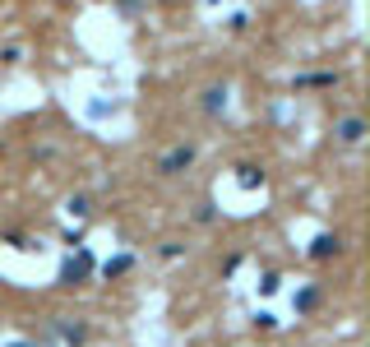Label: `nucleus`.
<instances>
[{
    "label": "nucleus",
    "instance_id": "obj_1",
    "mask_svg": "<svg viewBox=\"0 0 370 347\" xmlns=\"http://www.w3.org/2000/svg\"><path fill=\"white\" fill-rule=\"evenodd\" d=\"M88 269H92V255H88V250L70 255V259L61 264V287H75V283H84V278H88Z\"/></svg>",
    "mask_w": 370,
    "mask_h": 347
},
{
    "label": "nucleus",
    "instance_id": "obj_2",
    "mask_svg": "<svg viewBox=\"0 0 370 347\" xmlns=\"http://www.w3.org/2000/svg\"><path fill=\"white\" fill-rule=\"evenodd\" d=\"M190 162H195V144H176V149H171L167 158L157 162V171H162V176H181Z\"/></svg>",
    "mask_w": 370,
    "mask_h": 347
},
{
    "label": "nucleus",
    "instance_id": "obj_3",
    "mask_svg": "<svg viewBox=\"0 0 370 347\" xmlns=\"http://www.w3.org/2000/svg\"><path fill=\"white\" fill-rule=\"evenodd\" d=\"M56 333H61L65 343H88V324H84V319H56Z\"/></svg>",
    "mask_w": 370,
    "mask_h": 347
},
{
    "label": "nucleus",
    "instance_id": "obj_4",
    "mask_svg": "<svg viewBox=\"0 0 370 347\" xmlns=\"http://www.w3.org/2000/svg\"><path fill=\"white\" fill-rule=\"evenodd\" d=\"M338 250H342V241L333 232H320V236L310 241V259H329V255H338Z\"/></svg>",
    "mask_w": 370,
    "mask_h": 347
},
{
    "label": "nucleus",
    "instance_id": "obj_5",
    "mask_svg": "<svg viewBox=\"0 0 370 347\" xmlns=\"http://www.w3.org/2000/svg\"><path fill=\"white\" fill-rule=\"evenodd\" d=\"M333 135H338L342 144H361V139H366V121H361V116H347V121H338Z\"/></svg>",
    "mask_w": 370,
    "mask_h": 347
},
{
    "label": "nucleus",
    "instance_id": "obj_6",
    "mask_svg": "<svg viewBox=\"0 0 370 347\" xmlns=\"http://www.w3.org/2000/svg\"><path fill=\"white\" fill-rule=\"evenodd\" d=\"M204 111L208 116H222L227 111V88H204Z\"/></svg>",
    "mask_w": 370,
    "mask_h": 347
},
{
    "label": "nucleus",
    "instance_id": "obj_7",
    "mask_svg": "<svg viewBox=\"0 0 370 347\" xmlns=\"http://www.w3.org/2000/svg\"><path fill=\"white\" fill-rule=\"evenodd\" d=\"M236 171H241V176H236V181H241V190H260L264 185V171L255 162H246V167H236Z\"/></svg>",
    "mask_w": 370,
    "mask_h": 347
},
{
    "label": "nucleus",
    "instance_id": "obj_8",
    "mask_svg": "<svg viewBox=\"0 0 370 347\" xmlns=\"http://www.w3.org/2000/svg\"><path fill=\"white\" fill-rule=\"evenodd\" d=\"M130 269H135V255H116V259L102 264V278H121V273H130Z\"/></svg>",
    "mask_w": 370,
    "mask_h": 347
},
{
    "label": "nucleus",
    "instance_id": "obj_9",
    "mask_svg": "<svg viewBox=\"0 0 370 347\" xmlns=\"http://www.w3.org/2000/svg\"><path fill=\"white\" fill-rule=\"evenodd\" d=\"M292 306H296V310H301V315H310V310L320 306V292H315V287H301V292H296V297H292Z\"/></svg>",
    "mask_w": 370,
    "mask_h": 347
},
{
    "label": "nucleus",
    "instance_id": "obj_10",
    "mask_svg": "<svg viewBox=\"0 0 370 347\" xmlns=\"http://www.w3.org/2000/svg\"><path fill=\"white\" fill-rule=\"evenodd\" d=\"M301 88H329V84H338V75H306V79H296Z\"/></svg>",
    "mask_w": 370,
    "mask_h": 347
},
{
    "label": "nucleus",
    "instance_id": "obj_11",
    "mask_svg": "<svg viewBox=\"0 0 370 347\" xmlns=\"http://www.w3.org/2000/svg\"><path fill=\"white\" fill-rule=\"evenodd\" d=\"M65 209L75 213V218H88V195H75L70 204H65Z\"/></svg>",
    "mask_w": 370,
    "mask_h": 347
},
{
    "label": "nucleus",
    "instance_id": "obj_12",
    "mask_svg": "<svg viewBox=\"0 0 370 347\" xmlns=\"http://www.w3.org/2000/svg\"><path fill=\"white\" fill-rule=\"evenodd\" d=\"M195 218H199V223H213V218H217V204H208V199H204V204H199V213H195Z\"/></svg>",
    "mask_w": 370,
    "mask_h": 347
},
{
    "label": "nucleus",
    "instance_id": "obj_13",
    "mask_svg": "<svg viewBox=\"0 0 370 347\" xmlns=\"http://www.w3.org/2000/svg\"><path fill=\"white\" fill-rule=\"evenodd\" d=\"M278 283H282L278 273H264V278H260V292H264V297H269V292H278Z\"/></svg>",
    "mask_w": 370,
    "mask_h": 347
},
{
    "label": "nucleus",
    "instance_id": "obj_14",
    "mask_svg": "<svg viewBox=\"0 0 370 347\" xmlns=\"http://www.w3.org/2000/svg\"><path fill=\"white\" fill-rule=\"evenodd\" d=\"M121 10H125V15H139V10H144V0H121Z\"/></svg>",
    "mask_w": 370,
    "mask_h": 347
},
{
    "label": "nucleus",
    "instance_id": "obj_15",
    "mask_svg": "<svg viewBox=\"0 0 370 347\" xmlns=\"http://www.w3.org/2000/svg\"><path fill=\"white\" fill-rule=\"evenodd\" d=\"M10 347H37V343H10Z\"/></svg>",
    "mask_w": 370,
    "mask_h": 347
},
{
    "label": "nucleus",
    "instance_id": "obj_16",
    "mask_svg": "<svg viewBox=\"0 0 370 347\" xmlns=\"http://www.w3.org/2000/svg\"><path fill=\"white\" fill-rule=\"evenodd\" d=\"M213 5H222V0H213Z\"/></svg>",
    "mask_w": 370,
    "mask_h": 347
}]
</instances>
